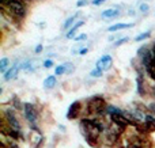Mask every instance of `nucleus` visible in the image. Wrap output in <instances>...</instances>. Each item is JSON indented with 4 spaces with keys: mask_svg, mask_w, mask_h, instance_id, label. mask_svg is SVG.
Listing matches in <instances>:
<instances>
[{
    "mask_svg": "<svg viewBox=\"0 0 155 148\" xmlns=\"http://www.w3.org/2000/svg\"><path fill=\"white\" fill-rule=\"evenodd\" d=\"M153 52H154V53H155V43H154V49H153Z\"/></svg>",
    "mask_w": 155,
    "mask_h": 148,
    "instance_id": "72a5a7b5",
    "label": "nucleus"
},
{
    "mask_svg": "<svg viewBox=\"0 0 155 148\" xmlns=\"http://www.w3.org/2000/svg\"><path fill=\"white\" fill-rule=\"evenodd\" d=\"M104 2H106V0H93V4L94 5H99V4H102Z\"/></svg>",
    "mask_w": 155,
    "mask_h": 148,
    "instance_id": "c85d7f7f",
    "label": "nucleus"
},
{
    "mask_svg": "<svg viewBox=\"0 0 155 148\" xmlns=\"http://www.w3.org/2000/svg\"><path fill=\"white\" fill-rule=\"evenodd\" d=\"M79 14H80V12H76L75 15L70 16V18H68L67 21L64 22V24H63V29H70V27H71V24H72L74 22H75L76 19H78V16H79Z\"/></svg>",
    "mask_w": 155,
    "mask_h": 148,
    "instance_id": "4468645a",
    "label": "nucleus"
},
{
    "mask_svg": "<svg viewBox=\"0 0 155 148\" xmlns=\"http://www.w3.org/2000/svg\"><path fill=\"white\" fill-rule=\"evenodd\" d=\"M87 110H88V113L95 114L97 117H101L104 113H106L107 105H106V102H105V99L102 97H95V98H93V99L88 101Z\"/></svg>",
    "mask_w": 155,
    "mask_h": 148,
    "instance_id": "7ed1b4c3",
    "label": "nucleus"
},
{
    "mask_svg": "<svg viewBox=\"0 0 155 148\" xmlns=\"http://www.w3.org/2000/svg\"><path fill=\"white\" fill-rule=\"evenodd\" d=\"M80 108H82L80 102H74L72 105L70 106V109H68L67 118H68V120H74V118H76V117L79 116V113H80Z\"/></svg>",
    "mask_w": 155,
    "mask_h": 148,
    "instance_id": "6e6552de",
    "label": "nucleus"
},
{
    "mask_svg": "<svg viewBox=\"0 0 155 148\" xmlns=\"http://www.w3.org/2000/svg\"><path fill=\"white\" fill-rule=\"evenodd\" d=\"M128 15H135V11L134 10H129L128 11Z\"/></svg>",
    "mask_w": 155,
    "mask_h": 148,
    "instance_id": "7c9ffc66",
    "label": "nucleus"
},
{
    "mask_svg": "<svg viewBox=\"0 0 155 148\" xmlns=\"http://www.w3.org/2000/svg\"><path fill=\"white\" fill-rule=\"evenodd\" d=\"M144 128L148 132H155V117L153 114H148L144 118Z\"/></svg>",
    "mask_w": 155,
    "mask_h": 148,
    "instance_id": "9d476101",
    "label": "nucleus"
},
{
    "mask_svg": "<svg viewBox=\"0 0 155 148\" xmlns=\"http://www.w3.org/2000/svg\"><path fill=\"white\" fill-rule=\"evenodd\" d=\"M131 27H134V23H116L113 24V26H110L109 31H118V30H124V29H131Z\"/></svg>",
    "mask_w": 155,
    "mask_h": 148,
    "instance_id": "9b49d317",
    "label": "nucleus"
},
{
    "mask_svg": "<svg viewBox=\"0 0 155 148\" xmlns=\"http://www.w3.org/2000/svg\"><path fill=\"white\" fill-rule=\"evenodd\" d=\"M5 118H7V124H8V127H10L11 129L21 132V124H19L18 118L14 116L12 111H7V113H5Z\"/></svg>",
    "mask_w": 155,
    "mask_h": 148,
    "instance_id": "423d86ee",
    "label": "nucleus"
},
{
    "mask_svg": "<svg viewBox=\"0 0 155 148\" xmlns=\"http://www.w3.org/2000/svg\"><path fill=\"white\" fill-rule=\"evenodd\" d=\"M137 92H139L140 95L146 94L144 87H143V76L142 75H137Z\"/></svg>",
    "mask_w": 155,
    "mask_h": 148,
    "instance_id": "2eb2a0df",
    "label": "nucleus"
},
{
    "mask_svg": "<svg viewBox=\"0 0 155 148\" xmlns=\"http://www.w3.org/2000/svg\"><path fill=\"white\" fill-rule=\"evenodd\" d=\"M87 52H88V49H87V48H83V49H80L79 53H80V54H86Z\"/></svg>",
    "mask_w": 155,
    "mask_h": 148,
    "instance_id": "c756f323",
    "label": "nucleus"
},
{
    "mask_svg": "<svg viewBox=\"0 0 155 148\" xmlns=\"http://www.w3.org/2000/svg\"><path fill=\"white\" fill-rule=\"evenodd\" d=\"M53 67V61L52 60H45L44 61V68H52Z\"/></svg>",
    "mask_w": 155,
    "mask_h": 148,
    "instance_id": "b1692460",
    "label": "nucleus"
},
{
    "mask_svg": "<svg viewBox=\"0 0 155 148\" xmlns=\"http://www.w3.org/2000/svg\"><path fill=\"white\" fill-rule=\"evenodd\" d=\"M153 64H155V53L153 52Z\"/></svg>",
    "mask_w": 155,
    "mask_h": 148,
    "instance_id": "2f4dec72",
    "label": "nucleus"
},
{
    "mask_svg": "<svg viewBox=\"0 0 155 148\" xmlns=\"http://www.w3.org/2000/svg\"><path fill=\"white\" fill-rule=\"evenodd\" d=\"M8 64H10V60H8L7 57H3V59L0 60V72L5 73V68H7Z\"/></svg>",
    "mask_w": 155,
    "mask_h": 148,
    "instance_id": "f3484780",
    "label": "nucleus"
},
{
    "mask_svg": "<svg viewBox=\"0 0 155 148\" xmlns=\"http://www.w3.org/2000/svg\"><path fill=\"white\" fill-rule=\"evenodd\" d=\"M65 73V68L64 65H57L56 68H54V76H60V75H64Z\"/></svg>",
    "mask_w": 155,
    "mask_h": 148,
    "instance_id": "6ab92c4d",
    "label": "nucleus"
},
{
    "mask_svg": "<svg viewBox=\"0 0 155 148\" xmlns=\"http://www.w3.org/2000/svg\"><path fill=\"white\" fill-rule=\"evenodd\" d=\"M64 68H65V73H72L74 69H75V65L72 63H64Z\"/></svg>",
    "mask_w": 155,
    "mask_h": 148,
    "instance_id": "aec40b11",
    "label": "nucleus"
},
{
    "mask_svg": "<svg viewBox=\"0 0 155 148\" xmlns=\"http://www.w3.org/2000/svg\"><path fill=\"white\" fill-rule=\"evenodd\" d=\"M86 38H87V35H86V34H80L79 37H76V38H75V41H84Z\"/></svg>",
    "mask_w": 155,
    "mask_h": 148,
    "instance_id": "bb28decb",
    "label": "nucleus"
},
{
    "mask_svg": "<svg viewBox=\"0 0 155 148\" xmlns=\"http://www.w3.org/2000/svg\"><path fill=\"white\" fill-rule=\"evenodd\" d=\"M102 72H104V71H101V69H98V68H95V69H93L90 72V75L93 76V78H101L102 76Z\"/></svg>",
    "mask_w": 155,
    "mask_h": 148,
    "instance_id": "412c9836",
    "label": "nucleus"
},
{
    "mask_svg": "<svg viewBox=\"0 0 155 148\" xmlns=\"http://www.w3.org/2000/svg\"><path fill=\"white\" fill-rule=\"evenodd\" d=\"M56 83H57L56 76L51 75V76H48V78L44 80V87H45V88H52V87L56 86Z\"/></svg>",
    "mask_w": 155,
    "mask_h": 148,
    "instance_id": "f8f14e48",
    "label": "nucleus"
},
{
    "mask_svg": "<svg viewBox=\"0 0 155 148\" xmlns=\"http://www.w3.org/2000/svg\"><path fill=\"white\" fill-rule=\"evenodd\" d=\"M87 0H79V2L76 3V7H84V5H87Z\"/></svg>",
    "mask_w": 155,
    "mask_h": 148,
    "instance_id": "393cba45",
    "label": "nucleus"
},
{
    "mask_svg": "<svg viewBox=\"0 0 155 148\" xmlns=\"http://www.w3.org/2000/svg\"><path fill=\"white\" fill-rule=\"evenodd\" d=\"M21 71V63L15 61L14 65L4 73V80H11V79H15L18 76V72Z\"/></svg>",
    "mask_w": 155,
    "mask_h": 148,
    "instance_id": "0eeeda50",
    "label": "nucleus"
},
{
    "mask_svg": "<svg viewBox=\"0 0 155 148\" xmlns=\"http://www.w3.org/2000/svg\"><path fill=\"white\" fill-rule=\"evenodd\" d=\"M128 41H129L128 37H124V38H121V40H117V41L114 42V48H117V46H120V45H123V43L128 42Z\"/></svg>",
    "mask_w": 155,
    "mask_h": 148,
    "instance_id": "4be33fe9",
    "label": "nucleus"
},
{
    "mask_svg": "<svg viewBox=\"0 0 155 148\" xmlns=\"http://www.w3.org/2000/svg\"><path fill=\"white\" fill-rule=\"evenodd\" d=\"M2 11L5 14H10V19H21L26 16V5L21 0H8L2 2Z\"/></svg>",
    "mask_w": 155,
    "mask_h": 148,
    "instance_id": "f03ea898",
    "label": "nucleus"
},
{
    "mask_svg": "<svg viewBox=\"0 0 155 148\" xmlns=\"http://www.w3.org/2000/svg\"><path fill=\"white\" fill-rule=\"evenodd\" d=\"M80 128H82V132L84 135L86 140L90 143V146H97L98 144V139L99 135L104 130V125L101 124L97 120H90V118H83L82 124H80Z\"/></svg>",
    "mask_w": 155,
    "mask_h": 148,
    "instance_id": "f257e3e1",
    "label": "nucleus"
},
{
    "mask_svg": "<svg viewBox=\"0 0 155 148\" xmlns=\"http://www.w3.org/2000/svg\"><path fill=\"white\" fill-rule=\"evenodd\" d=\"M146 68V71H147V73H148V76H150L153 80H155V64H148L147 67H144Z\"/></svg>",
    "mask_w": 155,
    "mask_h": 148,
    "instance_id": "dca6fc26",
    "label": "nucleus"
},
{
    "mask_svg": "<svg viewBox=\"0 0 155 148\" xmlns=\"http://www.w3.org/2000/svg\"><path fill=\"white\" fill-rule=\"evenodd\" d=\"M23 108H25V117H26V120L31 125H35L38 121V114H37L35 108L31 105V103H25Z\"/></svg>",
    "mask_w": 155,
    "mask_h": 148,
    "instance_id": "20e7f679",
    "label": "nucleus"
},
{
    "mask_svg": "<svg viewBox=\"0 0 155 148\" xmlns=\"http://www.w3.org/2000/svg\"><path fill=\"white\" fill-rule=\"evenodd\" d=\"M112 64H113L112 56H110V54H105V56H102L99 60H97L95 68H98V69H101V71H109L110 68H112Z\"/></svg>",
    "mask_w": 155,
    "mask_h": 148,
    "instance_id": "39448f33",
    "label": "nucleus"
},
{
    "mask_svg": "<svg viewBox=\"0 0 155 148\" xmlns=\"http://www.w3.org/2000/svg\"><path fill=\"white\" fill-rule=\"evenodd\" d=\"M42 49H44V46L41 45H37V48H35V53H41V52H42Z\"/></svg>",
    "mask_w": 155,
    "mask_h": 148,
    "instance_id": "cd10ccee",
    "label": "nucleus"
},
{
    "mask_svg": "<svg viewBox=\"0 0 155 148\" xmlns=\"http://www.w3.org/2000/svg\"><path fill=\"white\" fill-rule=\"evenodd\" d=\"M148 109H150L151 113H154V114H155V102H151L150 105H148Z\"/></svg>",
    "mask_w": 155,
    "mask_h": 148,
    "instance_id": "a878e982",
    "label": "nucleus"
},
{
    "mask_svg": "<svg viewBox=\"0 0 155 148\" xmlns=\"http://www.w3.org/2000/svg\"><path fill=\"white\" fill-rule=\"evenodd\" d=\"M83 24H84V22H83V21H79V22H78V23H75V26H74L72 29H71L70 31L67 33V38H68V40H72V38H74V35H75V33H76L79 29H80V27L83 26Z\"/></svg>",
    "mask_w": 155,
    "mask_h": 148,
    "instance_id": "ddd939ff",
    "label": "nucleus"
},
{
    "mask_svg": "<svg viewBox=\"0 0 155 148\" xmlns=\"http://www.w3.org/2000/svg\"><path fill=\"white\" fill-rule=\"evenodd\" d=\"M153 95H154V98H155V87L153 88Z\"/></svg>",
    "mask_w": 155,
    "mask_h": 148,
    "instance_id": "473e14b6",
    "label": "nucleus"
},
{
    "mask_svg": "<svg viewBox=\"0 0 155 148\" xmlns=\"http://www.w3.org/2000/svg\"><path fill=\"white\" fill-rule=\"evenodd\" d=\"M120 15V10L118 8H107V10L102 11L101 18L105 19V21H110V19H114Z\"/></svg>",
    "mask_w": 155,
    "mask_h": 148,
    "instance_id": "1a4fd4ad",
    "label": "nucleus"
},
{
    "mask_svg": "<svg viewBox=\"0 0 155 148\" xmlns=\"http://www.w3.org/2000/svg\"><path fill=\"white\" fill-rule=\"evenodd\" d=\"M151 35V30H147V31H144V33H142L140 35H137L136 38H135V41H137V42H140V41H143V40H146V38H148Z\"/></svg>",
    "mask_w": 155,
    "mask_h": 148,
    "instance_id": "a211bd4d",
    "label": "nucleus"
},
{
    "mask_svg": "<svg viewBox=\"0 0 155 148\" xmlns=\"http://www.w3.org/2000/svg\"><path fill=\"white\" fill-rule=\"evenodd\" d=\"M139 10L142 11V12H148V10H150V7H148V4H146V3H142L139 7Z\"/></svg>",
    "mask_w": 155,
    "mask_h": 148,
    "instance_id": "5701e85b",
    "label": "nucleus"
}]
</instances>
